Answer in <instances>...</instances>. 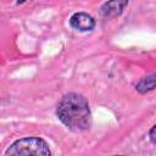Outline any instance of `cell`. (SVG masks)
Here are the masks:
<instances>
[{"mask_svg": "<svg viewBox=\"0 0 156 156\" xmlns=\"http://www.w3.org/2000/svg\"><path fill=\"white\" fill-rule=\"evenodd\" d=\"M57 118L72 132H84L91 126V112L88 100L78 93L62 96L56 108Z\"/></svg>", "mask_w": 156, "mask_h": 156, "instance_id": "6da1fadb", "label": "cell"}, {"mask_svg": "<svg viewBox=\"0 0 156 156\" xmlns=\"http://www.w3.org/2000/svg\"><path fill=\"white\" fill-rule=\"evenodd\" d=\"M5 155H35V156H50L51 151L49 144L37 136L22 138L13 141L5 151Z\"/></svg>", "mask_w": 156, "mask_h": 156, "instance_id": "7a4b0ae2", "label": "cell"}, {"mask_svg": "<svg viewBox=\"0 0 156 156\" xmlns=\"http://www.w3.org/2000/svg\"><path fill=\"white\" fill-rule=\"evenodd\" d=\"M72 28L79 32H90L95 27V20L87 12H76L69 18Z\"/></svg>", "mask_w": 156, "mask_h": 156, "instance_id": "3957f363", "label": "cell"}, {"mask_svg": "<svg viewBox=\"0 0 156 156\" xmlns=\"http://www.w3.org/2000/svg\"><path fill=\"white\" fill-rule=\"evenodd\" d=\"M127 5L128 0H108L101 6L100 13L105 18H113L119 16Z\"/></svg>", "mask_w": 156, "mask_h": 156, "instance_id": "277c9868", "label": "cell"}, {"mask_svg": "<svg viewBox=\"0 0 156 156\" xmlns=\"http://www.w3.org/2000/svg\"><path fill=\"white\" fill-rule=\"evenodd\" d=\"M135 89L141 94H146L149 91H152L155 89V74H150L147 77H144L135 85Z\"/></svg>", "mask_w": 156, "mask_h": 156, "instance_id": "5b68a950", "label": "cell"}, {"mask_svg": "<svg viewBox=\"0 0 156 156\" xmlns=\"http://www.w3.org/2000/svg\"><path fill=\"white\" fill-rule=\"evenodd\" d=\"M155 130H156V126H152L150 132H149V138H150V141L151 144H156V136H155Z\"/></svg>", "mask_w": 156, "mask_h": 156, "instance_id": "8992f818", "label": "cell"}, {"mask_svg": "<svg viewBox=\"0 0 156 156\" xmlns=\"http://www.w3.org/2000/svg\"><path fill=\"white\" fill-rule=\"evenodd\" d=\"M24 1H26V0H17V4H18V5H20V4H23V2H24Z\"/></svg>", "mask_w": 156, "mask_h": 156, "instance_id": "52a82bcc", "label": "cell"}]
</instances>
